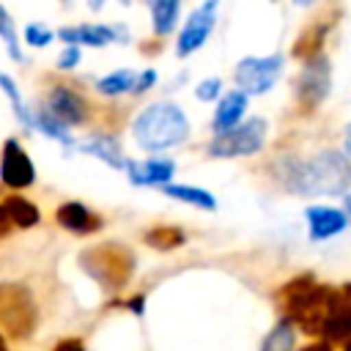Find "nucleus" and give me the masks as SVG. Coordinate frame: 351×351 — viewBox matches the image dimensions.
I'll return each instance as SVG.
<instances>
[{
	"label": "nucleus",
	"instance_id": "f257e3e1",
	"mask_svg": "<svg viewBox=\"0 0 351 351\" xmlns=\"http://www.w3.org/2000/svg\"><path fill=\"white\" fill-rule=\"evenodd\" d=\"M340 291L329 288V285H318L313 274H299L296 280H291L288 285H282L277 291V302L282 315L296 324L304 335L321 337L324 332V321L335 304Z\"/></svg>",
	"mask_w": 351,
	"mask_h": 351
},
{
	"label": "nucleus",
	"instance_id": "f03ea898",
	"mask_svg": "<svg viewBox=\"0 0 351 351\" xmlns=\"http://www.w3.org/2000/svg\"><path fill=\"white\" fill-rule=\"evenodd\" d=\"M280 181L299 195H343L351 186V165L337 151H321L307 162H288Z\"/></svg>",
	"mask_w": 351,
	"mask_h": 351
},
{
	"label": "nucleus",
	"instance_id": "7ed1b4c3",
	"mask_svg": "<svg viewBox=\"0 0 351 351\" xmlns=\"http://www.w3.org/2000/svg\"><path fill=\"white\" fill-rule=\"evenodd\" d=\"M132 134L143 151L156 154V151H165V148L184 143L189 137V121L178 104L154 101L137 112V118L132 123Z\"/></svg>",
	"mask_w": 351,
	"mask_h": 351
},
{
	"label": "nucleus",
	"instance_id": "20e7f679",
	"mask_svg": "<svg viewBox=\"0 0 351 351\" xmlns=\"http://www.w3.org/2000/svg\"><path fill=\"white\" fill-rule=\"evenodd\" d=\"M36 329V302L25 285H0V332L3 337L22 340Z\"/></svg>",
	"mask_w": 351,
	"mask_h": 351
},
{
	"label": "nucleus",
	"instance_id": "39448f33",
	"mask_svg": "<svg viewBox=\"0 0 351 351\" xmlns=\"http://www.w3.org/2000/svg\"><path fill=\"white\" fill-rule=\"evenodd\" d=\"M80 263H82V269H85L96 282H101V288H107V291L123 288V282L129 280L132 266H134L129 250H123V247H118V244H101V247H96V250H88V252L80 258Z\"/></svg>",
	"mask_w": 351,
	"mask_h": 351
},
{
	"label": "nucleus",
	"instance_id": "423d86ee",
	"mask_svg": "<svg viewBox=\"0 0 351 351\" xmlns=\"http://www.w3.org/2000/svg\"><path fill=\"white\" fill-rule=\"evenodd\" d=\"M266 143V121L263 118H250L241 126H233L222 134H217L208 145L211 156L219 159H236V156H252L263 148Z\"/></svg>",
	"mask_w": 351,
	"mask_h": 351
},
{
	"label": "nucleus",
	"instance_id": "0eeeda50",
	"mask_svg": "<svg viewBox=\"0 0 351 351\" xmlns=\"http://www.w3.org/2000/svg\"><path fill=\"white\" fill-rule=\"evenodd\" d=\"M329 88H332V66H329V58L324 52L315 55V58H307V66L299 71L296 85H293L296 104L304 112H313L315 107L324 104Z\"/></svg>",
	"mask_w": 351,
	"mask_h": 351
},
{
	"label": "nucleus",
	"instance_id": "6e6552de",
	"mask_svg": "<svg viewBox=\"0 0 351 351\" xmlns=\"http://www.w3.org/2000/svg\"><path fill=\"white\" fill-rule=\"evenodd\" d=\"M38 104L55 121H60L66 129H74V126H82V123L90 121V101L77 88H71L66 82H55Z\"/></svg>",
	"mask_w": 351,
	"mask_h": 351
},
{
	"label": "nucleus",
	"instance_id": "1a4fd4ad",
	"mask_svg": "<svg viewBox=\"0 0 351 351\" xmlns=\"http://www.w3.org/2000/svg\"><path fill=\"white\" fill-rule=\"evenodd\" d=\"M0 184L11 192H22L36 184V165L16 137L3 140L0 148Z\"/></svg>",
	"mask_w": 351,
	"mask_h": 351
},
{
	"label": "nucleus",
	"instance_id": "9d476101",
	"mask_svg": "<svg viewBox=\"0 0 351 351\" xmlns=\"http://www.w3.org/2000/svg\"><path fill=\"white\" fill-rule=\"evenodd\" d=\"M282 71V55L244 58L236 63V82L244 93H266Z\"/></svg>",
	"mask_w": 351,
	"mask_h": 351
},
{
	"label": "nucleus",
	"instance_id": "9b49d317",
	"mask_svg": "<svg viewBox=\"0 0 351 351\" xmlns=\"http://www.w3.org/2000/svg\"><path fill=\"white\" fill-rule=\"evenodd\" d=\"M217 0H206L189 19H186V25H184V30L178 33V41H176V52L181 55V58H186V55H192L195 49H200L203 44H206V38H208V33H211V27H214V19H217Z\"/></svg>",
	"mask_w": 351,
	"mask_h": 351
},
{
	"label": "nucleus",
	"instance_id": "f8f14e48",
	"mask_svg": "<svg viewBox=\"0 0 351 351\" xmlns=\"http://www.w3.org/2000/svg\"><path fill=\"white\" fill-rule=\"evenodd\" d=\"M115 30L118 27H112V25L82 22V25H69V27L55 30V38H60L66 44H77V47H107L121 38V33H115Z\"/></svg>",
	"mask_w": 351,
	"mask_h": 351
},
{
	"label": "nucleus",
	"instance_id": "ddd939ff",
	"mask_svg": "<svg viewBox=\"0 0 351 351\" xmlns=\"http://www.w3.org/2000/svg\"><path fill=\"white\" fill-rule=\"evenodd\" d=\"M55 222L69 230V233H77V236H85V233H93L101 228V217H96L85 203L80 200H66L55 208Z\"/></svg>",
	"mask_w": 351,
	"mask_h": 351
},
{
	"label": "nucleus",
	"instance_id": "4468645a",
	"mask_svg": "<svg viewBox=\"0 0 351 351\" xmlns=\"http://www.w3.org/2000/svg\"><path fill=\"white\" fill-rule=\"evenodd\" d=\"M304 217L310 222V239L313 241L332 239V236L343 233V228L348 225V217L340 208H329V206H310L304 211Z\"/></svg>",
	"mask_w": 351,
	"mask_h": 351
},
{
	"label": "nucleus",
	"instance_id": "2eb2a0df",
	"mask_svg": "<svg viewBox=\"0 0 351 351\" xmlns=\"http://www.w3.org/2000/svg\"><path fill=\"white\" fill-rule=\"evenodd\" d=\"M123 170L129 173V181L137 186H162L173 178L176 165L170 159H148V162H126Z\"/></svg>",
	"mask_w": 351,
	"mask_h": 351
},
{
	"label": "nucleus",
	"instance_id": "dca6fc26",
	"mask_svg": "<svg viewBox=\"0 0 351 351\" xmlns=\"http://www.w3.org/2000/svg\"><path fill=\"white\" fill-rule=\"evenodd\" d=\"M244 112H247V93L244 90H230V93H225L219 99L217 112H214V121H211V129L217 134H222V132L239 126V121H241Z\"/></svg>",
	"mask_w": 351,
	"mask_h": 351
},
{
	"label": "nucleus",
	"instance_id": "f3484780",
	"mask_svg": "<svg viewBox=\"0 0 351 351\" xmlns=\"http://www.w3.org/2000/svg\"><path fill=\"white\" fill-rule=\"evenodd\" d=\"M329 27H332V19H329V16H324V19L313 22L310 27H304V30L299 33V38L293 41V49H291V55H293V58H302V60L321 55V49H324V41H326V33H329Z\"/></svg>",
	"mask_w": 351,
	"mask_h": 351
},
{
	"label": "nucleus",
	"instance_id": "a211bd4d",
	"mask_svg": "<svg viewBox=\"0 0 351 351\" xmlns=\"http://www.w3.org/2000/svg\"><path fill=\"white\" fill-rule=\"evenodd\" d=\"M0 206L5 208V214H8L11 225H14V228H19V230L33 228V225H38V219H41L38 206H36L30 197H25L22 192H8V197H3V203H0Z\"/></svg>",
	"mask_w": 351,
	"mask_h": 351
},
{
	"label": "nucleus",
	"instance_id": "6ab92c4d",
	"mask_svg": "<svg viewBox=\"0 0 351 351\" xmlns=\"http://www.w3.org/2000/svg\"><path fill=\"white\" fill-rule=\"evenodd\" d=\"M80 151H82V154H90V156H96V159H101L104 165H110V167H115V170H123V167H126V156H123L121 145H118L112 137H107V134H96V137L85 140V143L80 145Z\"/></svg>",
	"mask_w": 351,
	"mask_h": 351
},
{
	"label": "nucleus",
	"instance_id": "aec40b11",
	"mask_svg": "<svg viewBox=\"0 0 351 351\" xmlns=\"http://www.w3.org/2000/svg\"><path fill=\"white\" fill-rule=\"evenodd\" d=\"M162 192L173 200H181V203H189V206H197V208H206V211H214L217 208V200L211 192L200 189V186H189V184H162Z\"/></svg>",
	"mask_w": 351,
	"mask_h": 351
},
{
	"label": "nucleus",
	"instance_id": "412c9836",
	"mask_svg": "<svg viewBox=\"0 0 351 351\" xmlns=\"http://www.w3.org/2000/svg\"><path fill=\"white\" fill-rule=\"evenodd\" d=\"M0 90L5 93V99H8V104H11L14 115H16V121H19L27 132H33V107L25 101V96H22L19 85H16V80L0 71Z\"/></svg>",
	"mask_w": 351,
	"mask_h": 351
},
{
	"label": "nucleus",
	"instance_id": "4be33fe9",
	"mask_svg": "<svg viewBox=\"0 0 351 351\" xmlns=\"http://www.w3.org/2000/svg\"><path fill=\"white\" fill-rule=\"evenodd\" d=\"M178 8H181V0H151V22L156 36L173 33L178 22Z\"/></svg>",
	"mask_w": 351,
	"mask_h": 351
},
{
	"label": "nucleus",
	"instance_id": "5701e85b",
	"mask_svg": "<svg viewBox=\"0 0 351 351\" xmlns=\"http://www.w3.org/2000/svg\"><path fill=\"white\" fill-rule=\"evenodd\" d=\"M134 80L137 74L132 69H118V71H110L104 77L96 80V90L101 96H121V93H132L134 88Z\"/></svg>",
	"mask_w": 351,
	"mask_h": 351
},
{
	"label": "nucleus",
	"instance_id": "b1692460",
	"mask_svg": "<svg viewBox=\"0 0 351 351\" xmlns=\"http://www.w3.org/2000/svg\"><path fill=\"white\" fill-rule=\"evenodd\" d=\"M261 351H293V324L282 315L261 343Z\"/></svg>",
	"mask_w": 351,
	"mask_h": 351
},
{
	"label": "nucleus",
	"instance_id": "393cba45",
	"mask_svg": "<svg viewBox=\"0 0 351 351\" xmlns=\"http://www.w3.org/2000/svg\"><path fill=\"white\" fill-rule=\"evenodd\" d=\"M0 41L5 44L8 49V58H14L16 63H25V55H22V38H19V30L11 19V14L5 11V5L0 3Z\"/></svg>",
	"mask_w": 351,
	"mask_h": 351
},
{
	"label": "nucleus",
	"instance_id": "a878e982",
	"mask_svg": "<svg viewBox=\"0 0 351 351\" xmlns=\"http://www.w3.org/2000/svg\"><path fill=\"white\" fill-rule=\"evenodd\" d=\"M145 244H151L154 250H162V252H167V250H176V247H181L184 244V230L181 228H151L148 233H145Z\"/></svg>",
	"mask_w": 351,
	"mask_h": 351
},
{
	"label": "nucleus",
	"instance_id": "bb28decb",
	"mask_svg": "<svg viewBox=\"0 0 351 351\" xmlns=\"http://www.w3.org/2000/svg\"><path fill=\"white\" fill-rule=\"evenodd\" d=\"M19 38H22V44H27V47H33V49H44V47H49V44L55 41V30L47 27L44 22H27V25L22 27Z\"/></svg>",
	"mask_w": 351,
	"mask_h": 351
},
{
	"label": "nucleus",
	"instance_id": "cd10ccee",
	"mask_svg": "<svg viewBox=\"0 0 351 351\" xmlns=\"http://www.w3.org/2000/svg\"><path fill=\"white\" fill-rule=\"evenodd\" d=\"M80 60H82V49H80L77 44H66V47H63V52L58 55L55 66H58L60 71H71V69H77V66H80Z\"/></svg>",
	"mask_w": 351,
	"mask_h": 351
},
{
	"label": "nucleus",
	"instance_id": "c85d7f7f",
	"mask_svg": "<svg viewBox=\"0 0 351 351\" xmlns=\"http://www.w3.org/2000/svg\"><path fill=\"white\" fill-rule=\"evenodd\" d=\"M219 90H222V82H219L217 77H208V80L197 82V88H195L197 99H203V101H214V99H219Z\"/></svg>",
	"mask_w": 351,
	"mask_h": 351
},
{
	"label": "nucleus",
	"instance_id": "c756f323",
	"mask_svg": "<svg viewBox=\"0 0 351 351\" xmlns=\"http://www.w3.org/2000/svg\"><path fill=\"white\" fill-rule=\"evenodd\" d=\"M156 82V71L154 69H145L143 74H137V80H134V88H132V93H145L151 85Z\"/></svg>",
	"mask_w": 351,
	"mask_h": 351
},
{
	"label": "nucleus",
	"instance_id": "7c9ffc66",
	"mask_svg": "<svg viewBox=\"0 0 351 351\" xmlns=\"http://www.w3.org/2000/svg\"><path fill=\"white\" fill-rule=\"evenodd\" d=\"M52 351H85V343L80 337H63V340L55 343Z\"/></svg>",
	"mask_w": 351,
	"mask_h": 351
},
{
	"label": "nucleus",
	"instance_id": "2f4dec72",
	"mask_svg": "<svg viewBox=\"0 0 351 351\" xmlns=\"http://www.w3.org/2000/svg\"><path fill=\"white\" fill-rule=\"evenodd\" d=\"M11 228H14V225H11L8 214H5V208L0 206V239H3V236H8V233H11Z\"/></svg>",
	"mask_w": 351,
	"mask_h": 351
},
{
	"label": "nucleus",
	"instance_id": "473e14b6",
	"mask_svg": "<svg viewBox=\"0 0 351 351\" xmlns=\"http://www.w3.org/2000/svg\"><path fill=\"white\" fill-rule=\"evenodd\" d=\"M129 310H134L137 315H143V310H145V296H143V293H137L134 299H129Z\"/></svg>",
	"mask_w": 351,
	"mask_h": 351
},
{
	"label": "nucleus",
	"instance_id": "72a5a7b5",
	"mask_svg": "<svg viewBox=\"0 0 351 351\" xmlns=\"http://www.w3.org/2000/svg\"><path fill=\"white\" fill-rule=\"evenodd\" d=\"M302 351H332V346H329V340H318V343H310V346H304Z\"/></svg>",
	"mask_w": 351,
	"mask_h": 351
},
{
	"label": "nucleus",
	"instance_id": "f704fd0d",
	"mask_svg": "<svg viewBox=\"0 0 351 351\" xmlns=\"http://www.w3.org/2000/svg\"><path fill=\"white\" fill-rule=\"evenodd\" d=\"M343 145H346V154H348V159H351V123L346 126V137H343Z\"/></svg>",
	"mask_w": 351,
	"mask_h": 351
},
{
	"label": "nucleus",
	"instance_id": "c9c22d12",
	"mask_svg": "<svg viewBox=\"0 0 351 351\" xmlns=\"http://www.w3.org/2000/svg\"><path fill=\"white\" fill-rule=\"evenodd\" d=\"M343 351H351V324H348V329H346V335H343Z\"/></svg>",
	"mask_w": 351,
	"mask_h": 351
},
{
	"label": "nucleus",
	"instance_id": "e433bc0d",
	"mask_svg": "<svg viewBox=\"0 0 351 351\" xmlns=\"http://www.w3.org/2000/svg\"><path fill=\"white\" fill-rule=\"evenodd\" d=\"M346 208H348V214H346V217H351V195H346Z\"/></svg>",
	"mask_w": 351,
	"mask_h": 351
},
{
	"label": "nucleus",
	"instance_id": "4c0bfd02",
	"mask_svg": "<svg viewBox=\"0 0 351 351\" xmlns=\"http://www.w3.org/2000/svg\"><path fill=\"white\" fill-rule=\"evenodd\" d=\"M293 3H296V5H310L313 0H293Z\"/></svg>",
	"mask_w": 351,
	"mask_h": 351
},
{
	"label": "nucleus",
	"instance_id": "58836bf2",
	"mask_svg": "<svg viewBox=\"0 0 351 351\" xmlns=\"http://www.w3.org/2000/svg\"><path fill=\"white\" fill-rule=\"evenodd\" d=\"M5 348V337H3V332H0V351Z\"/></svg>",
	"mask_w": 351,
	"mask_h": 351
},
{
	"label": "nucleus",
	"instance_id": "ea45409f",
	"mask_svg": "<svg viewBox=\"0 0 351 351\" xmlns=\"http://www.w3.org/2000/svg\"><path fill=\"white\" fill-rule=\"evenodd\" d=\"M3 351H5V348H3Z\"/></svg>",
	"mask_w": 351,
	"mask_h": 351
}]
</instances>
